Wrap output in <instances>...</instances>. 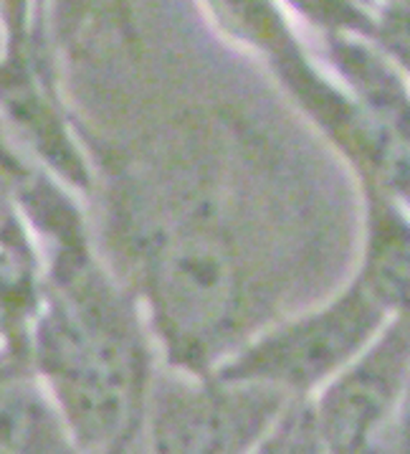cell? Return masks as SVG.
I'll list each match as a JSON object with an SVG mask.
<instances>
[{"instance_id": "1", "label": "cell", "mask_w": 410, "mask_h": 454, "mask_svg": "<svg viewBox=\"0 0 410 454\" xmlns=\"http://www.w3.org/2000/svg\"><path fill=\"white\" fill-rule=\"evenodd\" d=\"M34 350L73 452L117 454L143 444L152 381L143 333L122 294L79 249L61 256L38 302Z\"/></svg>"}, {"instance_id": "2", "label": "cell", "mask_w": 410, "mask_h": 454, "mask_svg": "<svg viewBox=\"0 0 410 454\" xmlns=\"http://www.w3.org/2000/svg\"><path fill=\"white\" fill-rule=\"evenodd\" d=\"M297 399L259 386L173 368L152 376L143 421L144 454H251Z\"/></svg>"}, {"instance_id": "3", "label": "cell", "mask_w": 410, "mask_h": 454, "mask_svg": "<svg viewBox=\"0 0 410 454\" xmlns=\"http://www.w3.org/2000/svg\"><path fill=\"white\" fill-rule=\"evenodd\" d=\"M385 315L365 282L355 277L324 308L251 340L241 353L218 365L213 376L220 381L271 386L291 399H304V394L332 381L373 343L385 327Z\"/></svg>"}, {"instance_id": "4", "label": "cell", "mask_w": 410, "mask_h": 454, "mask_svg": "<svg viewBox=\"0 0 410 454\" xmlns=\"http://www.w3.org/2000/svg\"><path fill=\"white\" fill-rule=\"evenodd\" d=\"M410 373V315H395L312 403L327 454H391L398 403Z\"/></svg>"}, {"instance_id": "5", "label": "cell", "mask_w": 410, "mask_h": 454, "mask_svg": "<svg viewBox=\"0 0 410 454\" xmlns=\"http://www.w3.org/2000/svg\"><path fill=\"white\" fill-rule=\"evenodd\" d=\"M0 454H73L51 391L19 358H0Z\"/></svg>"}, {"instance_id": "6", "label": "cell", "mask_w": 410, "mask_h": 454, "mask_svg": "<svg viewBox=\"0 0 410 454\" xmlns=\"http://www.w3.org/2000/svg\"><path fill=\"white\" fill-rule=\"evenodd\" d=\"M367 239L357 274L388 315H410V216L383 188L365 183Z\"/></svg>"}, {"instance_id": "7", "label": "cell", "mask_w": 410, "mask_h": 454, "mask_svg": "<svg viewBox=\"0 0 410 454\" xmlns=\"http://www.w3.org/2000/svg\"><path fill=\"white\" fill-rule=\"evenodd\" d=\"M375 38L410 72V3H391L375 23Z\"/></svg>"}, {"instance_id": "8", "label": "cell", "mask_w": 410, "mask_h": 454, "mask_svg": "<svg viewBox=\"0 0 410 454\" xmlns=\"http://www.w3.org/2000/svg\"><path fill=\"white\" fill-rule=\"evenodd\" d=\"M284 454H327L317 432L312 403L297 399L286 414V450Z\"/></svg>"}, {"instance_id": "9", "label": "cell", "mask_w": 410, "mask_h": 454, "mask_svg": "<svg viewBox=\"0 0 410 454\" xmlns=\"http://www.w3.org/2000/svg\"><path fill=\"white\" fill-rule=\"evenodd\" d=\"M391 454H410V373L406 388H403V396H400V403H398L395 424H392Z\"/></svg>"}, {"instance_id": "10", "label": "cell", "mask_w": 410, "mask_h": 454, "mask_svg": "<svg viewBox=\"0 0 410 454\" xmlns=\"http://www.w3.org/2000/svg\"><path fill=\"white\" fill-rule=\"evenodd\" d=\"M291 409V406H289ZM289 414V411H286ZM286 414L282 417V421L271 429V434L253 450L251 454H284L286 450Z\"/></svg>"}, {"instance_id": "11", "label": "cell", "mask_w": 410, "mask_h": 454, "mask_svg": "<svg viewBox=\"0 0 410 454\" xmlns=\"http://www.w3.org/2000/svg\"><path fill=\"white\" fill-rule=\"evenodd\" d=\"M73 454H79V452H73ZM117 454H144V450H143V444H140V447H135V450H127V452H117Z\"/></svg>"}]
</instances>
